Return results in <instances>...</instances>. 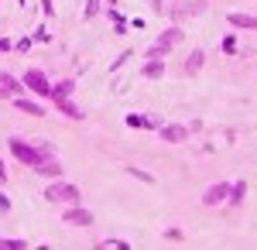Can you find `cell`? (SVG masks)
<instances>
[{
  "label": "cell",
  "instance_id": "cell-1",
  "mask_svg": "<svg viewBox=\"0 0 257 250\" xmlns=\"http://www.w3.org/2000/svg\"><path fill=\"white\" fill-rule=\"evenodd\" d=\"M7 148H11V154L18 158L24 168H35L38 161H45V158H48V154L41 151V144H35V141H24V137H18V134L7 137Z\"/></svg>",
  "mask_w": 257,
  "mask_h": 250
},
{
  "label": "cell",
  "instance_id": "cell-2",
  "mask_svg": "<svg viewBox=\"0 0 257 250\" xmlns=\"http://www.w3.org/2000/svg\"><path fill=\"white\" fill-rule=\"evenodd\" d=\"M45 199L55 202V206H76V202H82V189L65 182V178H52L48 189H45Z\"/></svg>",
  "mask_w": 257,
  "mask_h": 250
},
{
  "label": "cell",
  "instance_id": "cell-3",
  "mask_svg": "<svg viewBox=\"0 0 257 250\" xmlns=\"http://www.w3.org/2000/svg\"><path fill=\"white\" fill-rule=\"evenodd\" d=\"M209 11V0H172L168 7H165V14L172 24H182V21L189 18H199V14H206Z\"/></svg>",
  "mask_w": 257,
  "mask_h": 250
},
{
  "label": "cell",
  "instance_id": "cell-4",
  "mask_svg": "<svg viewBox=\"0 0 257 250\" xmlns=\"http://www.w3.org/2000/svg\"><path fill=\"white\" fill-rule=\"evenodd\" d=\"M21 82H24V89H28V93H35V96L48 99V93H52V79L45 76V69H24Z\"/></svg>",
  "mask_w": 257,
  "mask_h": 250
},
{
  "label": "cell",
  "instance_id": "cell-5",
  "mask_svg": "<svg viewBox=\"0 0 257 250\" xmlns=\"http://www.w3.org/2000/svg\"><path fill=\"white\" fill-rule=\"evenodd\" d=\"M62 223L65 226H93L96 223V216H93V209H86L82 202H76V206H65V212H62Z\"/></svg>",
  "mask_w": 257,
  "mask_h": 250
},
{
  "label": "cell",
  "instance_id": "cell-6",
  "mask_svg": "<svg viewBox=\"0 0 257 250\" xmlns=\"http://www.w3.org/2000/svg\"><path fill=\"white\" fill-rule=\"evenodd\" d=\"M189 134H192V131H189L185 123H161L158 127V137L165 141V144H185Z\"/></svg>",
  "mask_w": 257,
  "mask_h": 250
},
{
  "label": "cell",
  "instance_id": "cell-7",
  "mask_svg": "<svg viewBox=\"0 0 257 250\" xmlns=\"http://www.w3.org/2000/svg\"><path fill=\"white\" fill-rule=\"evenodd\" d=\"M11 106L18 110V113H28V116H45V106H41L35 96H11Z\"/></svg>",
  "mask_w": 257,
  "mask_h": 250
},
{
  "label": "cell",
  "instance_id": "cell-8",
  "mask_svg": "<svg viewBox=\"0 0 257 250\" xmlns=\"http://www.w3.org/2000/svg\"><path fill=\"white\" fill-rule=\"evenodd\" d=\"M226 195H230V182H216V185H209L206 192H202V206H223L226 202Z\"/></svg>",
  "mask_w": 257,
  "mask_h": 250
},
{
  "label": "cell",
  "instance_id": "cell-9",
  "mask_svg": "<svg viewBox=\"0 0 257 250\" xmlns=\"http://www.w3.org/2000/svg\"><path fill=\"white\" fill-rule=\"evenodd\" d=\"M226 24L233 31H257V14H243V11H230L226 14Z\"/></svg>",
  "mask_w": 257,
  "mask_h": 250
},
{
  "label": "cell",
  "instance_id": "cell-10",
  "mask_svg": "<svg viewBox=\"0 0 257 250\" xmlns=\"http://www.w3.org/2000/svg\"><path fill=\"white\" fill-rule=\"evenodd\" d=\"M202 65H206V52H202V48H192V52L185 55V62H182V72L189 79H196L199 72H202Z\"/></svg>",
  "mask_w": 257,
  "mask_h": 250
},
{
  "label": "cell",
  "instance_id": "cell-11",
  "mask_svg": "<svg viewBox=\"0 0 257 250\" xmlns=\"http://www.w3.org/2000/svg\"><path fill=\"white\" fill-rule=\"evenodd\" d=\"M31 172L38 175V178H48V182H52V178H62V161H59V154H55V158H45V161H38Z\"/></svg>",
  "mask_w": 257,
  "mask_h": 250
},
{
  "label": "cell",
  "instance_id": "cell-12",
  "mask_svg": "<svg viewBox=\"0 0 257 250\" xmlns=\"http://www.w3.org/2000/svg\"><path fill=\"white\" fill-rule=\"evenodd\" d=\"M155 41H161L165 48H175V45H182V41H185V31H182V24H168V28H165Z\"/></svg>",
  "mask_w": 257,
  "mask_h": 250
},
{
  "label": "cell",
  "instance_id": "cell-13",
  "mask_svg": "<svg viewBox=\"0 0 257 250\" xmlns=\"http://www.w3.org/2000/svg\"><path fill=\"white\" fill-rule=\"evenodd\" d=\"M127 127H131V131H158V127H161V120H158V116L127 113Z\"/></svg>",
  "mask_w": 257,
  "mask_h": 250
},
{
  "label": "cell",
  "instance_id": "cell-14",
  "mask_svg": "<svg viewBox=\"0 0 257 250\" xmlns=\"http://www.w3.org/2000/svg\"><path fill=\"white\" fill-rule=\"evenodd\" d=\"M52 103H55V110H59L62 116H69V120H82V106H76L72 96H55Z\"/></svg>",
  "mask_w": 257,
  "mask_h": 250
},
{
  "label": "cell",
  "instance_id": "cell-15",
  "mask_svg": "<svg viewBox=\"0 0 257 250\" xmlns=\"http://www.w3.org/2000/svg\"><path fill=\"white\" fill-rule=\"evenodd\" d=\"M243 199H247V182H233V185H230V195H226V202H223V206H226V209H240V206H243Z\"/></svg>",
  "mask_w": 257,
  "mask_h": 250
},
{
  "label": "cell",
  "instance_id": "cell-16",
  "mask_svg": "<svg viewBox=\"0 0 257 250\" xmlns=\"http://www.w3.org/2000/svg\"><path fill=\"white\" fill-rule=\"evenodd\" d=\"M161 76H165V58H144L141 79H161Z\"/></svg>",
  "mask_w": 257,
  "mask_h": 250
},
{
  "label": "cell",
  "instance_id": "cell-17",
  "mask_svg": "<svg viewBox=\"0 0 257 250\" xmlns=\"http://www.w3.org/2000/svg\"><path fill=\"white\" fill-rule=\"evenodd\" d=\"M0 86H4L11 96H21V93H28V89H24V82H21L18 76H11V72H4V69H0Z\"/></svg>",
  "mask_w": 257,
  "mask_h": 250
},
{
  "label": "cell",
  "instance_id": "cell-18",
  "mask_svg": "<svg viewBox=\"0 0 257 250\" xmlns=\"http://www.w3.org/2000/svg\"><path fill=\"white\" fill-rule=\"evenodd\" d=\"M106 18H110V24H113V35H127V31H131V21L123 18L117 7H106Z\"/></svg>",
  "mask_w": 257,
  "mask_h": 250
},
{
  "label": "cell",
  "instance_id": "cell-19",
  "mask_svg": "<svg viewBox=\"0 0 257 250\" xmlns=\"http://www.w3.org/2000/svg\"><path fill=\"white\" fill-rule=\"evenodd\" d=\"M76 93V79H59V82H52V93H48V99L55 96H72Z\"/></svg>",
  "mask_w": 257,
  "mask_h": 250
},
{
  "label": "cell",
  "instance_id": "cell-20",
  "mask_svg": "<svg viewBox=\"0 0 257 250\" xmlns=\"http://www.w3.org/2000/svg\"><path fill=\"white\" fill-rule=\"evenodd\" d=\"M31 243L21 240V236H0V250H28Z\"/></svg>",
  "mask_w": 257,
  "mask_h": 250
},
{
  "label": "cell",
  "instance_id": "cell-21",
  "mask_svg": "<svg viewBox=\"0 0 257 250\" xmlns=\"http://www.w3.org/2000/svg\"><path fill=\"white\" fill-rule=\"evenodd\" d=\"M127 175H131V178H138V182H144V185H155V175L144 172V168H138V165H127Z\"/></svg>",
  "mask_w": 257,
  "mask_h": 250
},
{
  "label": "cell",
  "instance_id": "cell-22",
  "mask_svg": "<svg viewBox=\"0 0 257 250\" xmlns=\"http://www.w3.org/2000/svg\"><path fill=\"white\" fill-rule=\"evenodd\" d=\"M168 52H172V48H165L161 41H151V45L144 48V58H168Z\"/></svg>",
  "mask_w": 257,
  "mask_h": 250
},
{
  "label": "cell",
  "instance_id": "cell-23",
  "mask_svg": "<svg viewBox=\"0 0 257 250\" xmlns=\"http://www.w3.org/2000/svg\"><path fill=\"white\" fill-rule=\"evenodd\" d=\"M131 58H134V48H123V52H120V55L110 62V72H120V69H123V65H127Z\"/></svg>",
  "mask_w": 257,
  "mask_h": 250
},
{
  "label": "cell",
  "instance_id": "cell-24",
  "mask_svg": "<svg viewBox=\"0 0 257 250\" xmlns=\"http://www.w3.org/2000/svg\"><path fill=\"white\" fill-rule=\"evenodd\" d=\"M93 247L96 250H131V243H127V240H110V236H106V240H99V243H93Z\"/></svg>",
  "mask_w": 257,
  "mask_h": 250
},
{
  "label": "cell",
  "instance_id": "cell-25",
  "mask_svg": "<svg viewBox=\"0 0 257 250\" xmlns=\"http://www.w3.org/2000/svg\"><path fill=\"white\" fill-rule=\"evenodd\" d=\"M219 48H223V55H240V52H237V38H233V35H223V38H219Z\"/></svg>",
  "mask_w": 257,
  "mask_h": 250
},
{
  "label": "cell",
  "instance_id": "cell-26",
  "mask_svg": "<svg viewBox=\"0 0 257 250\" xmlns=\"http://www.w3.org/2000/svg\"><path fill=\"white\" fill-rule=\"evenodd\" d=\"M99 11H103V0H86V7H82V18L86 21H93L99 14Z\"/></svg>",
  "mask_w": 257,
  "mask_h": 250
},
{
  "label": "cell",
  "instance_id": "cell-27",
  "mask_svg": "<svg viewBox=\"0 0 257 250\" xmlns=\"http://www.w3.org/2000/svg\"><path fill=\"white\" fill-rule=\"evenodd\" d=\"M31 45H35V35H28V38L14 41V52H31Z\"/></svg>",
  "mask_w": 257,
  "mask_h": 250
},
{
  "label": "cell",
  "instance_id": "cell-28",
  "mask_svg": "<svg viewBox=\"0 0 257 250\" xmlns=\"http://www.w3.org/2000/svg\"><path fill=\"white\" fill-rule=\"evenodd\" d=\"M38 4H41V14H45V18L55 14V4H52V0H38Z\"/></svg>",
  "mask_w": 257,
  "mask_h": 250
},
{
  "label": "cell",
  "instance_id": "cell-29",
  "mask_svg": "<svg viewBox=\"0 0 257 250\" xmlns=\"http://www.w3.org/2000/svg\"><path fill=\"white\" fill-rule=\"evenodd\" d=\"M148 4H151L155 14H165V7H168V0H148Z\"/></svg>",
  "mask_w": 257,
  "mask_h": 250
},
{
  "label": "cell",
  "instance_id": "cell-30",
  "mask_svg": "<svg viewBox=\"0 0 257 250\" xmlns=\"http://www.w3.org/2000/svg\"><path fill=\"white\" fill-rule=\"evenodd\" d=\"M0 212H11V199L4 192V185H0Z\"/></svg>",
  "mask_w": 257,
  "mask_h": 250
},
{
  "label": "cell",
  "instance_id": "cell-31",
  "mask_svg": "<svg viewBox=\"0 0 257 250\" xmlns=\"http://www.w3.org/2000/svg\"><path fill=\"white\" fill-rule=\"evenodd\" d=\"M35 41H45V45H48V41H52V35H48V28H38V31H35Z\"/></svg>",
  "mask_w": 257,
  "mask_h": 250
},
{
  "label": "cell",
  "instance_id": "cell-32",
  "mask_svg": "<svg viewBox=\"0 0 257 250\" xmlns=\"http://www.w3.org/2000/svg\"><path fill=\"white\" fill-rule=\"evenodd\" d=\"M0 52H14V41H11V38H0Z\"/></svg>",
  "mask_w": 257,
  "mask_h": 250
},
{
  "label": "cell",
  "instance_id": "cell-33",
  "mask_svg": "<svg viewBox=\"0 0 257 250\" xmlns=\"http://www.w3.org/2000/svg\"><path fill=\"white\" fill-rule=\"evenodd\" d=\"M165 240H182V230H165Z\"/></svg>",
  "mask_w": 257,
  "mask_h": 250
},
{
  "label": "cell",
  "instance_id": "cell-34",
  "mask_svg": "<svg viewBox=\"0 0 257 250\" xmlns=\"http://www.w3.org/2000/svg\"><path fill=\"white\" fill-rule=\"evenodd\" d=\"M0 185H7V168H4V161H0Z\"/></svg>",
  "mask_w": 257,
  "mask_h": 250
},
{
  "label": "cell",
  "instance_id": "cell-35",
  "mask_svg": "<svg viewBox=\"0 0 257 250\" xmlns=\"http://www.w3.org/2000/svg\"><path fill=\"white\" fill-rule=\"evenodd\" d=\"M0 99H4V103H11V93H7L4 86H0Z\"/></svg>",
  "mask_w": 257,
  "mask_h": 250
},
{
  "label": "cell",
  "instance_id": "cell-36",
  "mask_svg": "<svg viewBox=\"0 0 257 250\" xmlns=\"http://www.w3.org/2000/svg\"><path fill=\"white\" fill-rule=\"evenodd\" d=\"M103 4H106V7H117V0H103Z\"/></svg>",
  "mask_w": 257,
  "mask_h": 250
}]
</instances>
